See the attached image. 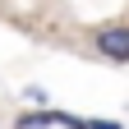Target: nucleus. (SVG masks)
<instances>
[{"mask_svg": "<svg viewBox=\"0 0 129 129\" xmlns=\"http://www.w3.org/2000/svg\"><path fill=\"white\" fill-rule=\"evenodd\" d=\"M92 51L102 60H111V64H129V19L92 28Z\"/></svg>", "mask_w": 129, "mask_h": 129, "instance_id": "1", "label": "nucleus"}, {"mask_svg": "<svg viewBox=\"0 0 129 129\" xmlns=\"http://www.w3.org/2000/svg\"><path fill=\"white\" fill-rule=\"evenodd\" d=\"M55 115H51V106H32V111H19L14 115V129H51Z\"/></svg>", "mask_w": 129, "mask_h": 129, "instance_id": "2", "label": "nucleus"}, {"mask_svg": "<svg viewBox=\"0 0 129 129\" xmlns=\"http://www.w3.org/2000/svg\"><path fill=\"white\" fill-rule=\"evenodd\" d=\"M88 129H124L120 120H102V115H97V120H88Z\"/></svg>", "mask_w": 129, "mask_h": 129, "instance_id": "4", "label": "nucleus"}, {"mask_svg": "<svg viewBox=\"0 0 129 129\" xmlns=\"http://www.w3.org/2000/svg\"><path fill=\"white\" fill-rule=\"evenodd\" d=\"M23 102H32V106H46V88L28 83V88H23Z\"/></svg>", "mask_w": 129, "mask_h": 129, "instance_id": "3", "label": "nucleus"}]
</instances>
